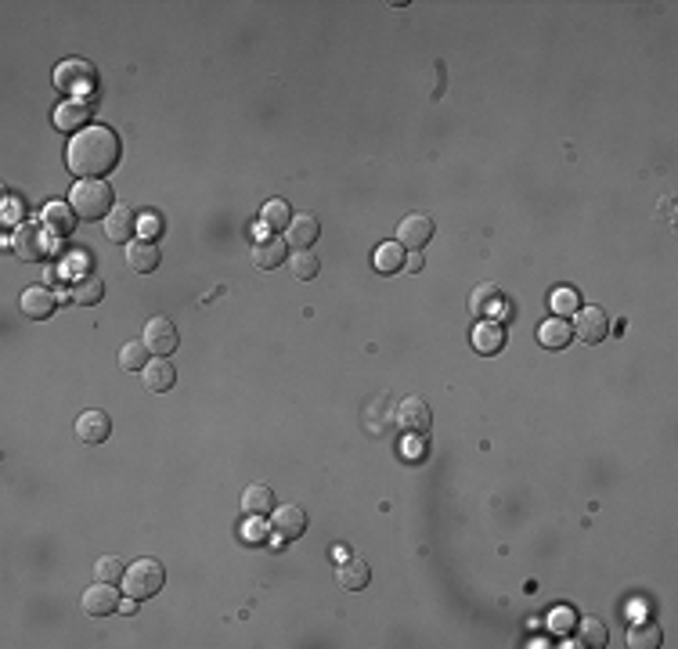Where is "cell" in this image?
<instances>
[{
  "mask_svg": "<svg viewBox=\"0 0 678 649\" xmlns=\"http://www.w3.org/2000/svg\"><path fill=\"white\" fill-rule=\"evenodd\" d=\"M66 163H69V170L80 181H98V177L112 173L116 163H119V138H116V130L112 127H87V130H80L69 141Z\"/></svg>",
  "mask_w": 678,
  "mask_h": 649,
  "instance_id": "1",
  "label": "cell"
},
{
  "mask_svg": "<svg viewBox=\"0 0 678 649\" xmlns=\"http://www.w3.org/2000/svg\"><path fill=\"white\" fill-rule=\"evenodd\" d=\"M69 206L76 209L80 220H101L116 209V199H112V188L105 181H80L73 188V199Z\"/></svg>",
  "mask_w": 678,
  "mask_h": 649,
  "instance_id": "2",
  "label": "cell"
},
{
  "mask_svg": "<svg viewBox=\"0 0 678 649\" xmlns=\"http://www.w3.org/2000/svg\"><path fill=\"white\" fill-rule=\"evenodd\" d=\"M163 584H166V570H163V563H159V559H137L134 566H127L123 588H127V595H134L137 602H145V599L159 595V591H163Z\"/></svg>",
  "mask_w": 678,
  "mask_h": 649,
  "instance_id": "3",
  "label": "cell"
},
{
  "mask_svg": "<svg viewBox=\"0 0 678 649\" xmlns=\"http://www.w3.org/2000/svg\"><path fill=\"white\" fill-rule=\"evenodd\" d=\"M55 87H58L62 94H76V102H80L84 94H94V87H98V73H94L91 62H84V58H69V62H62V66L55 69Z\"/></svg>",
  "mask_w": 678,
  "mask_h": 649,
  "instance_id": "4",
  "label": "cell"
},
{
  "mask_svg": "<svg viewBox=\"0 0 678 649\" xmlns=\"http://www.w3.org/2000/svg\"><path fill=\"white\" fill-rule=\"evenodd\" d=\"M51 242H55V235H51L44 224H19L15 235H12V249H15L22 260H30V263L44 260V256L51 253Z\"/></svg>",
  "mask_w": 678,
  "mask_h": 649,
  "instance_id": "5",
  "label": "cell"
},
{
  "mask_svg": "<svg viewBox=\"0 0 678 649\" xmlns=\"http://www.w3.org/2000/svg\"><path fill=\"white\" fill-rule=\"evenodd\" d=\"M570 329H574V340H581V343L595 347V343H603V340L610 336V317H606L599 307H585V310H577V314H574Z\"/></svg>",
  "mask_w": 678,
  "mask_h": 649,
  "instance_id": "6",
  "label": "cell"
},
{
  "mask_svg": "<svg viewBox=\"0 0 678 649\" xmlns=\"http://www.w3.org/2000/svg\"><path fill=\"white\" fill-rule=\"evenodd\" d=\"M177 343H181V336H177V324L170 321V317H152L148 324H145V347L155 354V358H170L173 351H177Z\"/></svg>",
  "mask_w": 678,
  "mask_h": 649,
  "instance_id": "7",
  "label": "cell"
},
{
  "mask_svg": "<svg viewBox=\"0 0 678 649\" xmlns=\"http://www.w3.org/2000/svg\"><path fill=\"white\" fill-rule=\"evenodd\" d=\"M433 220L426 217V213H408L401 224H397V242L404 245V249H411V253H422L426 249V242L433 238Z\"/></svg>",
  "mask_w": 678,
  "mask_h": 649,
  "instance_id": "8",
  "label": "cell"
},
{
  "mask_svg": "<svg viewBox=\"0 0 678 649\" xmlns=\"http://www.w3.org/2000/svg\"><path fill=\"white\" fill-rule=\"evenodd\" d=\"M304 530H307V512H304V505H282V509H275V516H271V534L286 545V541H296V538H304Z\"/></svg>",
  "mask_w": 678,
  "mask_h": 649,
  "instance_id": "9",
  "label": "cell"
},
{
  "mask_svg": "<svg viewBox=\"0 0 678 649\" xmlns=\"http://www.w3.org/2000/svg\"><path fill=\"white\" fill-rule=\"evenodd\" d=\"M84 613H91V617H109V613H119V591H116V584H105V581H94L87 591H84Z\"/></svg>",
  "mask_w": 678,
  "mask_h": 649,
  "instance_id": "10",
  "label": "cell"
},
{
  "mask_svg": "<svg viewBox=\"0 0 678 649\" xmlns=\"http://www.w3.org/2000/svg\"><path fill=\"white\" fill-rule=\"evenodd\" d=\"M506 340H509V333H506V324H502L498 317H484V321L473 324V347H477L484 358L502 354Z\"/></svg>",
  "mask_w": 678,
  "mask_h": 649,
  "instance_id": "11",
  "label": "cell"
},
{
  "mask_svg": "<svg viewBox=\"0 0 678 649\" xmlns=\"http://www.w3.org/2000/svg\"><path fill=\"white\" fill-rule=\"evenodd\" d=\"M55 307H58V296H55L51 289H44V285L26 289L22 299H19V310H22V317H30V321H48V317L55 314Z\"/></svg>",
  "mask_w": 678,
  "mask_h": 649,
  "instance_id": "12",
  "label": "cell"
},
{
  "mask_svg": "<svg viewBox=\"0 0 678 649\" xmlns=\"http://www.w3.org/2000/svg\"><path fill=\"white\" fill-rule=\"evenodd\" d=\"M397 422H401L411 437H422V433H429L433 412H429V405H426L422 397H404L401 408H397Z\"/></svg>",
  "mask_w": 678,
  "mask_h": 649,
  "instance_id": "13",
  "label": "cell"
},
{
  "mask_svg": "<svg viewBox=\"0 0 678 649\" xmlns=\"http://www.w3.org/2000/svg\"><path fill=\"white\" fill-rule=\"evenodd\" d=\"M137 213L130 206H116L109 217H105V235L109 242H134L137 238Z\"/></svg>",
  "mask_w": 678,
  "mask_h": 649,
  "instance_id": "14",
  "label": "cell"
},
{
  "mask_svg": "<svg viewBox=\"0 0 678 649\" xmlns=\"http://www.w3.org/2000/svg\"><path fill=\"white\" fill-rule=\"evenodd\" d=\"M87 123H91V102L73 98V102L55 109V127L66 130V134H80V130H87Z\"/></svg>",
  "mask_w": 678,
  "mask_h": 649,
  "instance_id": "15",
  "label": "cell"
},
{
  "mask_svg": "<svg viewBox=\"0 0 678 649\" xmlns=\"http://www.w3.org/2000/svg\"><path fill=\"white\" fill-rule=\"evenodd\" d=\"M318 235H321L318 217L304 213V217H293V224L286 227V245H293L296 253H304V249H311L318 242Z\"/></svg>",
  "mask_w": 678,
  "mask_h": 649,
  "instance_id": "16",
  "label": "cell"
},
{
  "mask_svg": "<svg viewBox=\"0 0 678 649\" xmlns=\"http://www.w3.org/2000/svg\"><path fill=\"white\" fill-rule=\"evenodd\" d=\"M101 296H105V281H101V274H94V271H80V274L73 278V289H69V299H73V303H80V307H94V303H101Z\"/></svg>",
  "mask_w": 678,
  "mask_h": 649,
  "instance_id": "17",
  "label": "cell"
},
{
  "mask_svg": "<svg viewBox=\"0 0 678 649\" xmlns=\"http://www.w3.org/2000/svg\"><path fill=\"white\" fill-rule=\"evenodd\" d=\"M502 289L495 285V281H484V285H477L473 289V296H470V314L477 317V321H484V317H495L498 310H502Z\"/></svg>",
  "mask_w": 678,
  "mask_h": 649,
  "instance_id": "18",
  "label": "cell"
},
{
  "mask_svg": "<svg viewBox=\"0 0 678 649\" xmlns=\"http://www.w3.org/2000/svg\"><path fill=\"white\" fill-rule=\"evenodd\" d=\"M109 433H112V419L105 412H98V408H91V412H84L76 419V437L84 444H101V440H109Z\"/></svg>",
  "mask_w": 678,
  "mask_h": 649,
  "instance_id": "19",
  "label": "cell"
},
{
  "mask_svg": "<svg viewBox=\"0 0 678 649\" xmlns=\"http://www.w3.org/2000/svg\"><path fill=\"white\" fill-rule=\"evenodd\" d=\"M570 340H574V329H570V321L567 317H549V321H542V329H538V343L545 347V351H567L570 347Z\"/></svg>",
  "mask_w": 678,
  "mask_h": 649,
  "instance_id": "20",
  "label": "cell"
},
{
  "mask_svg": "<svg viewBox=\"0 0 678 649\" xmlns=\"http://www.w3.org/2000/svg\"><path fill=\"white\" fill-rule=\"evenodd\" d=\"M253 263H257L260 271L282 267V263H286V238H278V235L257 238V242H253Z\"/></svg>",
  "mask_w": 678,
  "mask_h": 649,
  "instance_id": "21",
  "label": "cell"
},
{
  "mask_svg": "<svg viewBox=\"0 0 678 649\" xmlns=\"http://www.w3.org/2000/svg\"><path fill=\"white\" fill-rule=\"evenodd\" d=\"M127 263L137 271V274H148L159 267V245L152 238H134L127 242Z\"/></svg>",
  "mask_w": 678,
  "mask_h": 649,
  "instance_id": "22",
  "label": "cell"
},
{
  "mask_svg": "<svg viewBox=\"0 0 678 649\" xmlns=\"http://www.w3.org/2000/svg\"><path fill=\"white\" fill-rule=\"evenodd\" d=\"M141 376H145V387H148L152 394H166V390H173V383H177V372H173L170 358H152Z\"/></svg>",
  "mask_w": 678,
  "mask_h": 649,
  "instance_id": "23",
  "label": "cell"
},
{
  "mask_svg": "<svg viewBox=\"0 0 678 649\" xmlns=\"http://www.w3.org/2000/svg\"><path fill=\"white\" fill-rule=\"evenodd\" d=\"M336 577H339V584H343L347 591H361V588L372 581V570H368V563H365V559L347 556L343 563H336Z\"/></svg>",
  "mask_w": 678,
  "mask_h": 649,
  "instance_id": "24",
  "label": "cell"
},
{
  "mask_svg": "<svg viewBox=\"0 0 678 649\" xmlns=\"http://www.w3.org/2000/svg\"><path fill=\"white\" fill-rule=\"evenodd\" d=\"M44 227H48L51 235H58V238L73 235V227H76V209H73L69 202H51V206L44 209Z\"/></svg>",
  "mask_w": 678,
  "mask_h": 649,
  "instance_id": "25",
  "label": "cell"
},
{
  "mask_svg": "<svg viewBox=\"0 0 678 649\" xmlns=\"http://www.w3.org/2000/svg\"><path fill=\"white\" fill-rule=\"evenodd\" d=\"M242 509H246V516H264V512H271V509H275V491H271L268 484L246 487V491H242Z\"/></svg>",
  "mask_w": 678,
  "mask_h": 649,
  "instance_id": "26",
  "label": "cell"
},
{
  "mask_svg": "<svg viewBox=\"0 0 678 649\" xmlns=\"http://www.w3.org/2000/svg\"><path fill=\"white\" fill-rule=\"evenodd\" d=\"M628 645L631 649H656L660 645V627L653 620H635L628 627Z\"/></svg>",
  "mask_w": 678,
  "mask_h": 649,
  "instance_id": "27",
  "label": "cell"
},
{
  "mask_svg": "<svg viewBox=\"0 0 678 649\" xmlns=\"http://www.w3.org/2000/svg\"><path fill=\"white\" fill-rule=\"evenodd\" d=\"M404 267V245L401 242H386L375 249V271L379 274H397Z\"/></svg>",
  "mask_w": 678,
  "mask_h": 649,
  "instance_id": "28",
  "label": "cell"
},
{
  "mask_svg": "<svg viewBox=\"0 0 678 649\" xmlns=\"http://www.w3.org/2000/svg\"><path fill=\"white\" fill-rule=\"evenodd\" d=\"M148 347H145V340H130L123 351H119V365L127 369V372H145V365H148Z\"/></svg>",
  "mask_w": 678,
  "mask_h": 649,
  "instance_id": "29",
  "label": "cell"
},
{
  "mask_svg": "<svg viewBox=\"0 0 678 649\" xmlns=\"http://www.w3.org/2000/svg\"><path fill=\"white\" fill-rule=\"evenodd\" d=\"M123 577H127V566H123V559H119V556H101V559L94 563V581H105V584H123Z\"/></svg>",
  "mask_w": 678,
  "mask_h": 649,
  "instance_id": "30",
  "label": "cell"
},
{
  "mask_svg": "<svg viewBox=\"0 0 678 649\" xmlns=\"http://www.w3.org/2000/svg\"><path fill=\"white\" fill-rule=\"evenodd\" d=\"M289 224H293L289 202H286V199H271V202L264 206V227H271V231H282V227H289Z\"/></svg>",
  "mask_w": 678,
  "mask_h": 649,
  "instance_id": "31",
  "label": "cell"
},
{
  "mask_svg": "<svg viewBox=\"0 0 678 649\" xmlns=\"http://www.w3.org/2000/svg\"><path fill=\"white\" fill-rule=\"evenodd\" d=\"M552 310H556L559 317L577 314V310H581V296H577V289H556V292H552Z\"/></svg>",
  "mask_w": 678,
  "mask_h": 649,
  "instance_id": "32",
  "label": "cell"
},
{
  "mask_svg": "<svg viewBox=\"0 0 678 649\" xmlns=\"http://www.w3.org/2000/svg\"><path fill=\"white\" fill-rule=\"evenodd\" d=\"M289 267H293V274H296L300 281H311V278L318 274V267H321V263H318V256H314L311 249H304V253H296V256L289 260Z\"/></svg>",
  "mask_w": 678,
  "mask_h": 649,
  "instance_id": "33",
  "label": "cell"
},
{
  "mask_svg": "<svg viewBox=\"0 0 678 649\" xmlns=\"http://www.w3.org/2000/svg\"><path fill=\"white\" fill-rule=\"evenodd\" d=\"M581 645H606V624L599 620H581Z\"/></svg>",
  "mask_w": 678,
  "mask_h": 649,
  "instance_id": "34",
  "label": "cell"
},
{
  "mask_svg": "<svg viewBox=\"0 0 678 649\" xmlns=\"http://www.w3.org/2000/svg\"><path fill=\"white\" fill-rule=\"evenodd\" d=\"M570 624H574V613H570V609H556V617H552V627H556V631H567Z\"/></svg>",
  "mask_w": 678,
  "mask_h": 649,
  "instance_id": "35",
  "label": "cell"
},
{
  "mask_svg": "<svg viewBox=\"0 0 678 649\" xmlns=\"http://www.w3.org/2000/svg\"><path fill=\"white\" fill-rule=\"evenodd\" d=\"M404 271H422V253H411V256H404Z\"/></svg>",
  "mask_w": 678,
  "mask_h": 649,
  "instance_id": "36",
  "label": "cell"
},
{
  "mask_svg": "<svg viewBox=\"0 0 678 649\" xmlns=\"http://www.w3.org/2000/svg\"><path fill=\"white\" fill-rule=\"evenodd\" d=\"M347 556H350V552H347V548H343V545H336V548H332V559H336V563H343V559H347Z\"/></svg>",
  "mask_w": 678,
  "mask_h": 649,
  "instance_id": "37",
  "label": "cell"
}]
</instances>
